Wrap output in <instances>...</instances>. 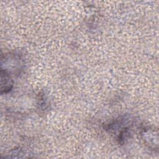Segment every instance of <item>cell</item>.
Wrapping results in <instances>:
<instances>
[{"label":"cell","instance_id":"1","mask_svg":"<svg viewBox=\"0 0 159 159\" xmlns=\"http://www.w3.org/2000/svg\"><path fill=\"white\" fill-rule=\"evenodd\" d=\"M142 137L145 145L152 150H158V133L153 129L147 128L142 132Z\"/></svg>","mask_w":159,"mask_h":159},{"label":"cell","instance_id":"2","mask_svg":"<svg viewBox=\"0 0 159 159\" xmlns=\"http://www.w3.org/2000/svg\"><path fill=\"white\" fill-rule=\"evenodd\" d=\"M1 94H4L7 93L9 92L14 84V82L12 79L11 78V76H10L9 73L1 68Z\"/></svg>","mask_w":159,"mask_h":159}]
</instances>
